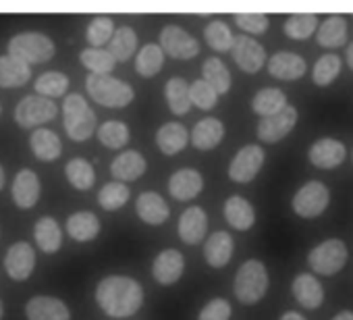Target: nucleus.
<instances>
[{
	"instance_id": "f257e3e1",
	"label": "nucleus",
	"mask_w": 353,
	"mask_h": 320,
	"mask_svg": "<svg viewBox=\"0 0 353 320\" xmlns=\"http://www.w3.org/2000/svg\"><path fill=\"white\" fill-rule=\"evenodd\" d=\"M96 301L108 316H112V318H129L141 308L143 289L131 277L110 274V277H106V279H102L98 283Z\"/></svg>"
},
{
	"instance_id": "f03ea898",
	"label": "nucleus",
	"mask_w": 353,
	"mask_h": 320,
	"mask_svg": "<svg viewBox=\"0 0 353 320\" xmlns=\"http://www.w3.org/2000/svg\"><path fill=\"white\" fill-rule=\"evenodd\" d=\"M233 291L235 297L241 303H258L266 291H268V272L266 266L260 260H248L241 264V268L235 274V283H233Z\"/></svg>"
},
{
	"instance_id": "7ed1b4c3",
	"label": "nucleus",
	"mask_w": 353,
	"mask_h": 320,
	"mask_svg": "<svg viewBox=\"0 0 353 320\" xmlns=\"http://www.w3.org/2000/svg\"><path fill=\"white\" fill-rule=\"evenodd\" d=\"M88 94L94 98V102L110 108H123L131 104L133 100V88L112 75H94L90 73L85 79Z\"/></svg>"
},
{
	"instance_id": "20e7f679",
	"label": "nucleus",
	"mask_w": 353,
	"mask_h": 320,
	"mask_svg": "<svg viewBox=\"0 0 353 320\" xmlns=\"http://www.w3.org/2000/svg\"><path fill=\"white\" fill-rule=\"evenodd\" d=\"M63 119H65V129L71 139L83 141L88 139L94 129H96V114L88 106L85 98L79 94H69L63 102Z\"/></svg>"
},
{
	"instance_id": "39448f33",
	"label": "nucleus",
	"mask_w": 353,
	"mask_h": 320,
	"mask_svg": "<svg viewBox=\"0 0 353 320\" xmlns=\"http://www.w3.org/2000/svg\"><path fill=\"white\" fill-rule=\"evenodd\" d=\"M9 54L28 63V65H40L54 57V42L38 32H28L11 38L9 42Z\"/></svg>"
},
{
	"instance_id": "423d86ee",
	"label": "nucleus",
	"mask_w": 353,
	"mask_h": 320,
	"mask_svg": "<svg viewBox=\"0 0 353 320\" xmlns=\"http://www.w3.org/2000/svg\"><path fill=\"white\" fill-rule=\"evenodd\" d=\"M347 262V246L341 239H326L312 248L307 254V264L318 274H334Z\"/></svg>"
},
{
	"instance_id": "0eeeda50",
	"label": "nucleus",
	"mask_w": 353,
	"mask_h": 320,
	"mask_svg": "<svg viewBox=\"0 0 353 320\" xmlns=\"http://www.w3.org/2000/svg\"><path fill=\"white\" fill-rule=\"evenodd\" d=\"M330 202V192L322 181H307L293 196V210L301 219L320 217Z\"/></svg>"
},
{
	"instance_id": "6e6552de",
	"label": "nucleus",
	"mask_w": 353,
	"mask_h": 320,
	"mask_svg": "<svg viewBox=\"0 0 353 320\" xmlns=\"http://www.w3.org/2000/svg\"><path fill=\"white\" fill-rule=\"evenodd\" d=\"M160 48L172 59H194L200 52V42L179 26H166L160 32Z\"/></svg>"
},
{
	"instance_id": "1a4fd4ad",
	"label": "nucleus",
	"mask_w": 353,
	"mask_h": 320,
	"mask_svg": "<svg viewBox=\"0 0 353 320\" xmlns=\"http://www.w3.org/2000/svg\"><path fill=\"white\" fill-rule=\"evenodd\" d=\"M264 165V150L258 143H250L243 146L235 158L231 160L229 165V177L235 183H250L252 179H256V175L260 173Z\"/></svg>"
},
{
	"instance_id": "9d476101",
	"label": "nucleus",
	"mask_w": 353,
	"mask_h": 320,
	"mask_svg": "<svg viewBox=\"0 0 353 320\" xmlns=\"http://www.w3.org/2000/svg\"><path fill=\"white\" fill-rule=\"evenodd\" d=\"M59 108L50 98L44 96H28L19 102L17 110H15V121L21 127H36L42 125L46 121H52L57 117Z\"/></svg>"
},
{
	"instance_id": "9b49d317",
	"label": "nucleus",
	"mask_w": 353,
	"mask_h": 320,
	"mask_svg": "<svg viewBox=\"0 0 353 320\" xmlns=\"http://www.w3.org/2000/svg\"><path fill=\"white\" fill-rule=\"evenodd\" d=\"M231 52H233L235 65L245 73H258L266 63L264 46L258 40L250 38V36H237L235 46H233Z\"/></svg>"
},
{
	"instance_id": "f8f14e48",
	"label": "nucleus",
	"mask_w": 353,
	"mask_h": 320,
	"mask_svg": "<svg viewBox=\"0 0 353 320\" xmlns=\"http://www.w3.org/2000/svg\"><path fill=\"white\" fill-rule=\"evenodd\" d=\"M185 270V258L179 250H162L152 262V274L160 285H172L181 279Z\"/></svg>"
},
{
	"instance_id": "ddd939ff",
	"label": "nucleus",
	"mask_w": 353,
	"mask_h": 320,
	"mask_svg": "<svg viewBox=\"0 0 353 320\" xmlns=\"http://www.w3.org/2000/svg\"><path fill=\"white\" fill-rule=\"evenodd\" d=\"M295 123H297V108L287 106L281 112L266 117L258 123V137L266 143H276L295 127Z\"/></svg>"
},
{
	"instance_id": "4468645a",
	"label": "nucleus",
	"mask_w": 353,
	"mask_h": 320,
	"mask_svg": "<svg viewBox=\"0 0 353 320\" xmlns=\"http://www.w3.org/2000/svg\"><path fill=\"white\" fill-rule=\"evenodd\" d=\"M307 156H310V163L318 169H334L345 160L347 148L343 141L334 137H322L312 143Z\"/></svg>"
},
{
	"instance_id": "2eb2a0df",
	"label": "nucleus",
	"mask_w": 353,
	"mask_h": 320,
	"mask_svg": "<svg viewBox=\"0 0 353 320\" xmlns=\"http://www.w3.org/2000/svg\"><path fill=\"white\" fill-rule=\"evenodd\" d=\"M36 266V254L34 248L26 241H17L15 246L9 248L7 258H5V270L9 272L11 279L15 281H26Z\"/></svg>"
},
{
	"instance_id": "dca6fc26",
	"label": "nucleus",
	"mask_w": 353,
	"mask_h": 320,
	"mask_svg": "<svg viewBox=\"0 0 353 320\" xmlns=\"http://www.w3.org/2000/svg\"><path fill=\"white\" fill-rule=\"evenodd\" d=\"M204 190V179L202 173L196 169H181L174 171L168 179V192L174 200H194L200 192Z\"/></svg>"
},
{
	"instance_id": "f3484780",
	"label": "nucleus",
	"mask_w": 353,
	"mask_h": 320,
	"mask_svg": "<svg viewBox=\"0 0 353 320\" xmlns=\"http://www.w3.org/2000/svg\"><path fill=\"white\" fill-rule=\"evenodd\" d=\"M179 237L183 243H190V246H196L200 243L204 237H206V231H208V217L206 212L200 208V206H190L181 212L179 217Z\"/></svg>"
},
{
	"instance_id": "a211bd4d",
	"label": "nucleus",
	"mask_w": 353,
	"mask_h": 320,
	"mask_svg": "<svg viewBox=\"0 0 353 320\" xmlns=\"http://www.w3.org/2000/svg\"><path fill=\"white\" fill-rule=\"evenodd\" d=\"M26 312H28V320H71L69 308L61 299L48 295L32 297L28 301Z\"/></svg>"
},
{
	"instance_id": "6ab92c4d",
	"label": "nucleus",
	"mask_w": 353,
	"mask_h": 320,
	"mask_svg": "<svg viewBox=\"0 0 353 320\" xmlns=\"http://www.w3.org/2000/svg\"><path fill=\"white\" fill-rule=\"evenodd\" d=\"M268 71L272 77L276 79H285V81H293L303 77L305 73V61L289 50H281L276 54H272L268 59Z\"/></svg>"
},
{
	"instance_id": "aec40b11",
	"label": "nucleus",
	"mask_w": 353,
	"mask_h": 320,
	"mask_svg": "<svg viewBox=\"0 0 353 320\" xmlns=\"http://www.w3.org/2000/svg\"><path fill=\"white\" fill-rule=\"evenodd\" d=\"M145 158L135 152V150H127L123 154H119L112 165H110V173L117 181L125 183V181H135L145 173Z\"/></svg>"
},
{
	"instance_id": "412c9836",
	"label": "nucleus",
	"mask_w": 353,
	"mask_h": 320,
	"mask_svg": "<svg viewBox=\"0 0 353 320\" xmlns=\"http://www.w3.org/2000/svg\"><path fill=\"white\" fill-rule=\"evenodd\" d=\"M293 295L295 299L303 306V308H318L324 301V289L320 285V281L312 274V272H301L293 279Z\"/></svg>"
},
{
	"instance_id": "4be33fe9",
	"label": "nucleus",
	"mask_w": 353,
	"mask_h": 320,
	"mask_svg": "<svg viewBox=\"0 0 353 320\" xmlns=\"http://www.w3.org/2000/svg\"><path fill=\"white\" fill-rule=\"evenodd\" d=\"M190 139H192V137H190L185 125L174 123V121H172V123H164V125L156 131V143H158L160 152L166 154V156L179 154V152L188 146Z\"/></svg>"
},
{
	"instance_id": "5701e85b",
	"label": "nucleus",
	"mask_w": 353,
	"mask_h": 320,
	"mask_svg": "<svg viewBox=\"0 0 353 320\" xmlns=\"http://www.w3.org/2000/svg\"><path fill=\"white\" fill-rule=\"evenodd\" d=\"M233 248H235L233 237L227 231H216L204 243V258L210 266L223 268L229 264V260L233 256Z\"/></svg>"
},
{
	"instance_id": "b1692460",
	"label": "nucleus",
	"mask_w": 353,
	"mask_h": 320,
	"mask_svg": "<svg viewBox=\"0 0 353 320\" xmlns=\"http://www.w3.org/2000/svg\"><path fill=\"white\" fill-rule=\"evenodd\" d=\"M137 217L148 223V225H162L168 214H170V208L168 204L164 202V198L156 192H143L139 198H137Z\"/></svg>"
},
{
	"instance_id": "393cba45",
	"label": "nucleus",
	"mask_w": 353,
	"mask_h": 320,
	"mask_svg": "<svg viewBox=\"0 0 353 320\" xmlns=\"http://www.w3.org/2000/svg\"><path fill=\"white\" fill-rule=\"evenodd\" d=\"M225 219L237 231H248L256 223V210L243 196H231L225 202Z\"/></svg>"
},
{
	"instance_id": "a878e982",
	"label": "nucleus",
	"mask_w": 353,
	"mask_h": 320,
	"mask_svg": "<svg viewBox=\"0 0 353 320\" xmlns=\"http://www.w3.org/2000/svg\"><path fill=\"white\" fill-rule=\"evenodd\" d=\"M223 137H225V125L214 117H206L198 121L192 131V143L198 150H212L223 141Z\"/></svg>"
},
{
	"instance_id": "bb28decb",
	"label": "nucleus",
	"mask_w": 353,
	"mask_h": 320,
	"mask_svg": "<svg viewBox=\"0 0 353 320\" xmlns=\"http://www.w3.org/2000/svg\"><path fill=\"white\" fill-rule=\"evenodd\" d=\"M40 198V179L34 171H19L13 181V200L19 208H32Z\"/></svg>"
},
{
	"instance_id": "cd10ccee",
	"label": "nucleus",
	"mask_w": 353,
	"mask_h": 320,
	"mask_svg": "<svg viewBox=\"0 0 353 320\" xmlns=\"http://www.w3.org/2000/svg\"><path fill=\"white\" fill-rule=\"evenodd\" d=\"M190 83L183 77H170L164 86V98L172 114L181 117L188 114L192 108V96H190Z\"/></svg>"
},
{
	"instance_id": "c85d7f7f",
	"label": "nucleus",
	"mask_w": 353,
	"mask_h": 320,
	"mask_svg": "<svg viewBox=\"0 0 353 320\" xmlns=\"http://www.w3.org/2000/svg\"><path fill=\"white\" fill-rule=\"evenodd\" d=\"M32 71L30 65L7 54L0 57V88H21L23 83H28Z\"/></svg>"
},
{
	"instance_id": "c756f323",
	"label": "nucleus",
	"mask_w": 353,
	"mask_h": 320,
	"mask_svg": "<svg viewBox=\"0 0 353 320\" xmlns=\"http://www.w3.org/2000/svg\"><path fill=\"white\" fill-rule=\"evenodd\" d=\"M287 96L283 90L279 88H264L260 90L254 98H252V110L256 114H260L262 119L272 117L276 112H281L283 108H287Z\"/></svg>"
},
{
	"instance_id": "7c9ffc66",
	"label": "nucleus",
	"mask_w": 353,
	"mask_h": 320,
	"mask_svg": "<svg viewBox=\"0 0 353 320\" xmlns=\"http://www.w3.org/2000/svg\"><path fill=\"white\" fill-rule=\"evenodd\" d=\"M316 40L324 48H339L347 40V21L341 15H330L326 21L320 23Z\"/></svg>"
},
{
	"instance_id": "2f4dec72",
	"label": "nucleus",
	"mask_w": 353,
	"mask_h": 320,
	"mask_svg": "<svg viewBox=\"0 0 353 320\" xmlns=\"http://www.w3.org/2000/svg\"><path fill=\"white\" fill-rule=\"evenodd\" d=\"M30 146L40 160H54L63 152L61 137L50 129H36L30 137Z\"/></svg>"
},
{
	"instance_id": "473e14b6",
	"label": "nucleus",
	"mask_w": 353,
	"mask_h": 320,
	"mask_svg": "<svg viewBox=\"0 0 353 320\" xmlns=\"http://www.w3.org/2000/svg\"><path fill=\"white\" fill-rule=\"evenodd\" d=\"M67 231L75 241H90L100 233V221L94 212H75L67 221Z\"/></svg>"
},
{
	"instance_id": "72a5a7b5",
	"label": "nucleus",
	"mask_w": 353,
	"mask_h": 320,
	"mask_svg": "<svg viewBox=\"0 0 353 320\" xmlns=\"http://www.w3.org/2000/svg\"><path fill=\"white\" fill-rule=\"evenodd\" d=\"M34 235H36V241L40 246L42 252L46 254H54L61 250V243H63V233H61V227L54 219L50 217H44L36 223V229H34Z\"/></svg>"
},
{
	"instance_id": "f704fd0d",
	"label": "nucleus",
	"mask_w": 353,
	"mask_h": 320,
	"mask_svg": "<svg viewBox=\"0 0 353 320\" xmlns=\"http://www.w3.org/2000/svg\"><path fill=\"white\" fill-rule=\"evenodd\" d=\"M164 65V50L158 44H145L135 57V69L141 77H152L160 73Z\"/></svg>"
},
{
	"instance_id": "c9c22d12",
	"label": "nucleus",
	"mask_w": 353,
	"mask_h": 320,
	"mask_svg": "<svg viewBox=\"0 0 353 320\" xmlns=\"http://www.w3.org/2000/svg\"><path fill=\"white\" fill-rule=\"evenodd\" d=\"M202 73H204V81L210 83L219 92V96L221 94H227L231 90V73H229L227 65L219 57L206 59Z\"/></svg>"
},
{
	"instance_id": "e433bc0d",
	"label": "nucleus",
	"mask_w": 353,
	"mask_h": 320,
	"mask_svg": "<svg viewBox=\"0 0 353 320\" xmlns=\"http://www.w3.org/2000/svg\"><path fill=\"white\" fill-rule=\"evenodd\" d=\"M204 38L208 46L216 52H229L235 46L237 36H233L231 28L225 21H210L204 30Z\"/></svg>"
},
{
	"instance_id": "4c0bfd02",
	"label": "nucleus",
	"mask_w": 353,
	"mask_h": 320,
	"mask_svg": "<svg viewBox=\"0 0 353 320\" xmlns=\"http://www.w3.org/2000/svg\"><path fill=\"white\" fill-rule=\"evenodd\" d=\"M137 48V34L129 28V26H123L114 32L112 40H110V54L114 57V61L119 63H125L133 57Z\"/></svg>"
},
{
	"instance_id": "58836bf2",
	"label": "nucleus",
	"mask_w": 353,
	"mask_h": 320,
	"mask_svg": "<svg viewBox=\"0 0 353 320\" xmlns=\"http://www.w3.org/2000/svg\"><path fill=\"white\" fill-rule=\"evenodd\" d=\"M316 28H318V17L314 13H293L287 17L283 32L291 40H305L316 32Z\"/></svg>"
},
{
	"instance_id": "ea45409f",
	"label": "nucleus",
	"mask_w": 353,
	"mask_h": 320,
	"mask_svg": "<svg viewBox=\"0 0 353 320\" xmlns=\"http://www.w3.org/2000/svg\"><path fill=\"white\" fill-rule=\"evenodd\" d=\"M65 173H67V179L73 188L77 190H90L96 181V173H94V167L88 163L83 158H73L67 163L65 167Z\"/></svg>"
},
{
	"instance_id": "a19ab883",
	"label": "nucleus",
	"mask_w": 353,
	"mask_h": 320,
	"mask_svg": "<svg viewBox=\"0 0 353 320\" xmlns=\"http://www.w3.org/2000/svg\"><path fill=\"white\" fill-rule=\"evenodd\" d=\"M79 61L94 73V75H110V71L114 69L117 61L110 54V50L104 48H85L79 54Z\"/></svg>"
},
{
	"instance_id": "79ce46f5",
	"label": "nucleus",
	"mask_w": 353,
	"mask_h": 320,
	"mask_svg": "<svg viewBox=\"0 0 353 320\" xmlns=\"http://www.w3.org/2000/svg\"><path fill=\"white\" fill-rule=\"evenodd\" d=\"M341 73V59L336 54H324L316 61L314 69H312V79L316 86L324 88L330 86Z\"/></svg>"
},
{
	"instance_id": "37998d69",
	"label": "nucleus",
	"mask_w": 353,
	"mask_h": 320,
	"mask_svg": "<svg viewBox=\"0 0 353 320\" xmlns=\"http://www.w3.org/2000/svg\"><path fill=\"white\" fill-rule=\"evenodd\" d=\"M98 139L106 148L119 150L129 141V127L121 121H106L98 127Z\"/></svg>"
},
{
	"instance_id": "c03bdc74",
	"label": "nucleus",
	"mask_w": 353,
	"mask_h": 320,
	"mask_svg": "<svg viewBox=\"0 0 353 320\" xmlns=\"http://www.w3.org/2000/svg\"><path fill=\"white\" fill-rule=\"evenodd\" d=\"M129 188L121 181H110L106 183L100 194H98V202L104 210H119L127 204L129 200Z\"/></svg>"
},
{
	"instance_id": "a18cd8bd",
	"label": "nucleus",
	"mask_w": 353,
	"mask_h": 320,
	"mask_svg": "<svg viewBox=\"0 0 353 320\" xmlns=\"http://www.w3.org/2000/svg\"><path fill=\"white\" fill-rule=\"evenodd\" d=\"M67 88H69V77L59 71H48V73L40 75L36 81V92H38V96H44V98L63 96L67 92Z\"/></svg>"
},
{
	"instance_id": "49530a36",
	"label": "nucleus",
	"mask_w": 353,
	"mask_h": 320,
	"mask_svg": "<svg viewBox=\"0 0 353 320\" xmlns=\"http://www.w3.org/2000/svg\"><path fill=\"white\" fill-rule=\"evenodd\" d=\"M114 23L110 17H94L92 23L88 26V42H90V48H102L106 42L112 40L114 36Z\"/></svg>"
},
{
	"instance_id": "de8ad7c7",
	"label": "nucleus",
	"mask_w": 353,
	"mask_h": 320,
	"mask_svg": "<svg viewBox=\"0 0 353 320\" xmlns=\"http://www.w3.org/2000/svg\"><path fill=\"white\" fill-rule=\"evenodd\" d=\"M190 96H192V104H196L202 110H210L219 102V92L210 83H206L204 79H196L192 83Z\"/></svg>"
},
{
	"instance_id": "09e8293b",
	"label": "nucleus",
	"mask_w": 353,
	"mask_h": 320,
	"mask_svg": "<svg viewBox=\"0 0 353 320\" xmlns=\"http://www.w3.org/2000/svg\"><path fill=\"white\" fill-rule=\"evenodd\" d=\"M235 23L248 32V34H254V36H260L268 30V17L264 13H235Z\"/></svg>"
},
{
	"instance_id": "8fccbe9b",
	"label": "nucleus",
	"mask_w": 353,
	"mask_h": 320,
	"mask_svg": "<svg viewBox=\"0 0 353 320\" xmlns=\"http://www.w3.org/2000/svg\"><path fill=\"white\" fill-rule=\"evenodd\" d=\"M231 318V303L223 297L210 299L198 314V320H229Z\"/></svg>"
},
{
	"instance_id": "3c124183",
	"label": "nucleus",
	"mask_w": 353,
	"mask_h": 320,
	"mask_svg": "<svg viewBox=\"0 0 353 320\" xmlns=\"http://www.w3.org/2000/svg\"><path fill=\"white\" fill-rule=\"evenodd\" d=\"M281 320H305L299 312H295V310H291V312H285L283 316H281Z\"/></svg>"
},
{
	"instance_id": "603ef678",
	"label": "nucleus",
	"mask_w": 353,
	"mask_h": 320,
	"mask_svg": "<svg viewBox=\"0 0 353 320\" xmlns=\"http://www.w3.org/2000/svg\"><path fill=\"white\" fill-rule=\"evenodd\" d=\"M332 320H353V312H351V310H343V312H339Z\"/></svg>"
},
{
	"instance_id": "864d4df0",
	"label": "nucleus",
	"mask_w": 353,
	"mask_h": 320,
	"mask_svg": "<svg viewBox=\"0 0 353 320\" xmlns=\"http://www.w3.org/2000/svg\"><path fill=\"white\" fill-rule=\"evenodd\" d=\"M347 63H349V67L353 69V42L347 46Z\"/></svg>"
},
{
	"instance_id": "5fc2aeb1",
	"label": "nucleus",
	"mask_w": 353,
	"mask_h": 320,
	"mask_svg": "<svg viewBox=\"0 0 353 320\" xmlns=\"http://www.w3.org/2000/svg\"><path fill=\"white\" fill-rule=\"evenodd\" d=\"M5 188V171H3V167H0V190Z\"/></svg>"
},
{
	"instance_id": "6e6d98bb",
	"label": "nucleus",
	"mask_w": 353,
	"mask_h": 320,
	"mask_svg": "<svg viewBox=\"0 0 353 320\" xmlns=\"http://www.w3.org/2000/svg\"><path fill=\"white\" fill-rule=\"evenodd\" d=\"M3 314H5V308H3V301H0V320H3Z\"/></svg>"
}]
</instances>
